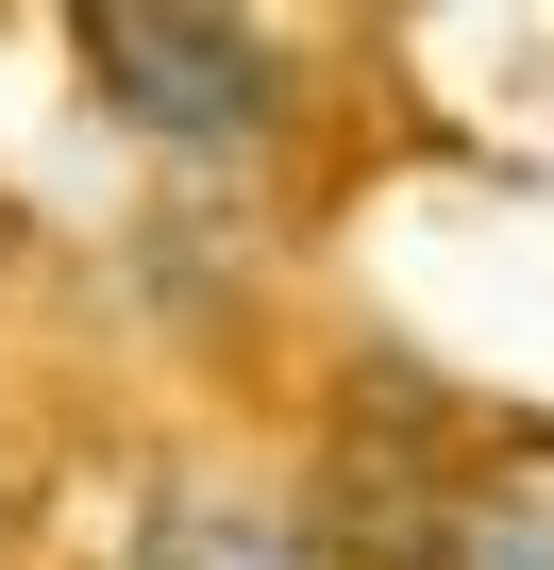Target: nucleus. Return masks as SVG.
I'll return each mask as SVG.
<instances>
[{"instance_id":"obj_3","label":"nucleus","mask_w":554,"mask_h":570,"mask_svg":"<svg viewBox=\"0 0 554 570\" xmlns=\"http://www.w3.org/2000/svg\"><path fill=\"white\" fill-rule=\"evenodd\" d=\"M152 570H337V553H320V520H303V503L218 487V503H168V520H152Z\"/></svg>"},{"instance_id":"obj_2","label":"nucleus","mask_w":554,"mask_h":570,"mask_svg":"<svg viewBox=\"0 0 554 570\" xmlns=\"http://www.w3.org/2000/svg\"><path fill=\"white\" fill-rule=\"evenodd\" d=\"M420 570H554V420H504V436H454Z\"/></svg>"},{"instance_id":"obj_1","label":"nucleus","mask_w":554,"mask_h":570,"mask_svg":"<svg viewBox=\"0 0 554 570\" xmlns=\"http://www.w3.org/2000/svg\"><path fill=\"white\" fill-rule=\"evenodd\" d=\"M85 85L135 135H168V151H218V135L286 118V51H269L252 18H168V0H101L85 18Z\"/></svg>"}]
</instances>
